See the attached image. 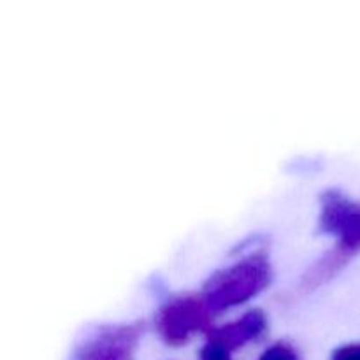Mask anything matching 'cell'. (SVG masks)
I'll use <instances>...</instances> for the list:
<instances>
[{
  "label": "cell",
  "mask_w": 360,
  "mask_h": 360,
  "mask_svg": "<svg viewBox=\"0 0 360 360\" xmlns=\"http://www.w3.org/2000/svg\"><path fill=\"white\" fill-rule=\"evenodd\" d=\"M200 359L202 360H232L231 355L225 354V352L218 350V348L211 347V345H204L202 352H200Z\"/></svg>",
  "instance_id": "obj_8"
},
{
  "label": "cell",
  "mask_w": 360,
  "mask_h": 360,
  "mask_svg": "<svg viewBox=\"0 0 360 360\" xmlns=\"http://www.w3.org/2000/svg\"><path fill=\"white\" fill-rule=\"evenodd\" d=\"M271 280L273 269L269 259L262 252H257L232 266L217 271L206 281L200 295L214 315L224 309L245 304L264 288L269 287Z\"/></svg>",
  "instance_id": "obj_2"
},
{
  "label": "cell",
  "mask_w": 360,
  "mask_h": 360,
  "mask_svg": "<svg viewBox=\"0 0 360 360\" xmlns=\"http://www.w3.org/2000/svg\"><path fill=\"white\" fill-rule=\"evenodd\" d=\"M319 231L336 239L334 248L313 264L301 280V290L311 292L333 280L357 253H360V202L338 188L320 195Z\"/></svg>",
  "instance_id": "obj_1"
},
{
  "label": "cell",
  "mask_w": 360,
  "mask_h": 360,
  "mask_svg": "<svg viewBox=\"0 0 360 360\" xmlns=\"http://www.w3.org/2000/svg\"><path fill=\"white\" fill-rule=\"evenodd\" d=\"M330 360H360V343L345 345V347L338 348Z\"/></svg>",
  "instance_id": "obj_7"
},
{
  "label": "cell",
  "mask_w": 360,
  "mask_h": 360,
  "mask_svg": "<svg viewBox=\"0 0 360 360\" xmlns=\"http://www.w3.org/2000/svg\"><path fill=\"white\" fill-rule=\"evenodd\" d=\"M213 311L202 295H185L165 302L157 313V330L172 347L185 345L195 333H210Z\"/></svg>",
  "instance_id": "obj_3"
},
{
  "label": "cell",
  "mask_w": 360,
  "mask_h": 360,
  "mask_svg": "<svg viewBox=\"0 0 360 360\" xmlns=\"http://www.w3.org/2000/svg\"><path fill=\"white\" fill-rule=\"evenodd\" d=\"M266 329V315L259 309H252V311L245 313L241 319L234 320L227 326L213 327L207 333V345L231 355L234 350L262 336Z\"/></svg>",
  "instance_id": "obj_5"
},
{
  "label": "cell",
  "mask_w": 360,
  "mask_h": 360,
  "mask_svg": "<svg viewBox=\"0 0 360 360\" xmlns=\"http://www.w3.org/2000/svg\"><path fill=\"white\" fill-rule=\"evenodd\" d=\"M259 360H301V357L290 345L276 343L267 348Z\"/></svg>",
  "instance_id": "obj_6"
},
{
  "label": "cell",
  "mask_w": 360,
  "mask_h": 360,
  "mask_svg": "<svg viewBox=\"0 0 360 360\" xmlns=\"http://www.w3.org/2000/svg\"><path fill=\"white\" fill-rule=\"evenodd\" d=\"M144 322L104 326L77 347L74 360H134Z\"/></svg>",
  "instance_id": "obj_4"
}]
</instances>
